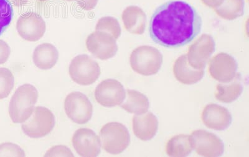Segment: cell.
Here are the masks:
<instances>
[{"instance_id": "obj_1", "label": "cell", "mask_w": 249, "mask_h": 157, "mask_svg": "<svg viewBox=\"0 0 249 157\" xmlns=\"http://www.w3.org/2000/svg\"><path fill=\"white\" fill-rule=\"evenodd\" d=\"M202 21L194 6L183 0L166 2L153 13L149 26L151 39L166 48L188 45L201 32Z\"/></svg>"}, {"instance_id": "obj_2", "label": "cell", "mask_w": 249, "mask_h": 157, "mask_svg": "<svg viewBox=\"0 0 249 157\" xmlns=\"http://www.w3.org/2000/svg\"><path fill=\"white\" fill-rule=\"evenodd\" d=\"M38 97L36 88L31 84H24L16 90L9 105V115L13 123L22 124L30 118Z\"/></svg>"}, {"instance_id": "obj_3", "label": "cell", "mask_w": 249, "mask_h": 157, "mask_svg": "<svg viewBox=\"0 0 249 157\" xmlns=\"http://www.w3.org/2000/svg\"><path fill=\"white\" fill-rule=\"evenodd\" d=\"M163 62V55L160 50L150 46H142L135 48L130 57L132 70L138 74L146 77L158 74Z\"/></svg>"}, {"instance_id": "obj_4", "label": "cell", "mask_w": 249, "mask_h": 157, "mask_svg": "<svg viewBox=\"0 0 249 157\" xmlns=\"http://www.w3.org/2000/svg\"><path fill=\"white\" fill-rule=\"evenodd\" d=\"M99 138L102 149L112 155L122 154L130 144V135L127 128L117 122L104 125L100 130Z\"/></svg>"}, {"instance_id": "obj_5", "label": "cell", "mask_w": 249, "mask_h": 157, "mask_svg": "<svg viewBox=\"0 0 249 157\" xmlns=\"http://www.w3.org/2000/svg\"><path fill=\"white\" fill-rule=\"evenodd\" d=\"M55 124V116L51 110L43 106H36L30 118L22 123L21 129L31 138H42L53 131Z\"/></svg>"}, {"instance_id": "obj_6", "label": "cell", "mask_w": 249, "mask_h": 157, "mask_svg": "<svg viewBox=\"0 0 249 157\" xmlns=\"http://www.w3.org/2000/svg\"><path fill=\"white\" fill-rule=\"evenodd\" d=\"M69 74L73 81L82 86H89L99 79L101 67L96 61L86 54L77 55L72 60Z\"/></svg>"}, {"instance_id": "obj_7", "label": "cell", "mask_w": 249, "mask_h": 157, "mask_svg": "<svg viewBox=\"0 0 249 157\" xmlns=\"http://www.w3.org/2000/svg\"><path fill=\"white\" fill-rule=\"evenodd\" d=\"M64 110L68 118L77 125H85L92 118L93 105L86 95L81 92L71 93L64 100Z\"/></svg>"}, {"instance_id": "obj_8", "label": "cell", "mask_w": 249, "mask_h": 157, "mask_svg": "<svg viewBox=\"0 0 249 157\" xmlns=\"http://www.w3.org/2000/svg\"><path fill=\"white\" fill-rule=\"evenodd\" d=\"M193 149L200 156L218 157L224 152V144L216 135L204 130L193 131L190 136Z\"/></svg>"}, {"instance_id": "obj_9", "label": "cell", "mask_w": 249, "mask_h": 157, "mask_svg": "<svg viewBox=\"0 0 249 157\" xmlns=\"http://www.w3.org/2000/svg\"><path fill=\"white\" fill-rule=\"evenodd\" d=\"M86 46L89 52L102 61L114 57L119 49L117 40L109 33L95 31L86 39Z\"/></svg>"}, {"instance_id": "obj_10", "label": "cell", "mask_w": 249, "mask_h": 157, "mask_svg": "<svg viewBox=\"0 0 249 157\" xmlns=\"http://www.w3.org/2000/svg\"><path fill=\"white\" fill-rule=\"evenodd\" d=\"M215 49L213 37L210 34L201 35L189 47L186 54L189 65L195 69H204Z\"/></svg>"}, {"instance_id": "obj_11", "label": "cell", "mask_w": 249, "mask_h": 157, "mask_svg": "<svg viewBox=\"0 0 249 157\" xmlns=\"http://www.w3.org/2000/svg\"><path fill=\"white\" fill-rule=\"evenodd\" d=\"M97 102L104 107L112 108L121 106L126 98L124 85L114 79H107L98 85L95 90Z\"/></svg>"}, {"instance_id": "obj_12", "label": "cell", "mask_w": 249, "mask_h": 157, "mask_svg": "<svg viewBox=\"0 0 249 157\" xmlns=\"http://www.w3.org/2000/svg\"><path fill=\"white\" fill-rule=\"evenodd\" d=\"M208 70L211 77L221 83L231 82L237 76V63L232 55L219 53L210 59Z\"/></svg>"}, {"instance_id": "obj_13", "label": "cell", "mask_w": 249, "mask_h": 157, "mask_svg": "<svg viewBox=\"0 0 249 157\" xmlns=\"http://www.w3.org/2000/svg\"><path fill=\"white\" fill-rule=\"evenodd\" d=\"M17 30L22 39L29 42H37L45 34L46 25L41 16L31 12L20 16L17 21Z\"/></svg>"}, {"instance_id": "obj_14", "label": "cell", "mask_w": 249, "mask_h": 157, "mask_svg": "<svg viewBox=\"0 0 249 157\" xmlns=\"http://www.w3.org/2000/svg\"><path fill=\"white\" fill-rule=\"evenodd\" d=\"M72 143L75 152L82 157H96L101 152L99 136L93 130L81 128L74 132Z\"/></svg>"}, {"instance_id": "obj_15", "label": "cell", "mask_w": 249, "mask_h": 157, "mask_svg": "<svg viewBox=\"0 0 249 157\" xmlns=\"http://www.w3.org/2000/svg\"><path fill=\"white\" fill-rule=\"evenodd\" d=\"M201 120L208 129L223 131L230 127L232 117L226 108L212 103L202 110Z\"/></svg>"}, {"instance_id": "obj_16", "label": "cell", "mask_w": 249, "mask_h": 157, "mask_svg": "<svg viewBox=\"0 0 249 157\" xmlns=\"http://www.w3.org/2000/svg\"><path fill=\"white\" fill-rule=\"evenodd\" d=\"M159 120L151 112L135 115L132 119L133 134L142 141L152 140L159 129Z\"/></svg>"}, {"instance_id": "obj_17", "label": "cell", "mask_w": 249, "mask_h": 157, "mask_svg": "<svg viewBox=\"0 0 249 157\" xmlns=\"http://www.w3.org/2000/svg\"><path fill=\"white\" fill-rule=\"evenodd\" d=\"M173 72L177 81L187 85L198 83L204 76V69H195L189 65L186 54L182 55L176 60Z\"/></svg>"}, {"instance_id": "obj_18", "label": "cell", "mask_w": 249, "mask_h": 157, "mask_svg": "<svg viewBox=\"0 0 249 157\" xmlns=\"http://www.w3.org/2000/svg\"><path fill=\"white\" fill-rule=\"evenodd\" d=\"M124 28L132 34H143L146 30L147 17L141 8L137 6H129L122 15Z\"/></svg>"}, {"instance_id": "obj_19", "label": "cell", "mask_w": 249, "mask_h": 157, "mask_svg": "<svg viewBox=\"0 0 249 157\" xmlns=\"http://www.w3.org/2000/svg\"><path fill=\"white\" fill-rule=\"evenodd\" d=\"M59 59V52L54 45L50 43L40 44L35 48L33 60L36 67L48 70L54 67Z\"/></svg>"}, {"instance_id": "obj_20", "label": "cell", "mask_w": 249, "mask_h": 157, "mask_svg": "<svg viewBox=\"0 0 249 157\" xmlns=\"http://www.w3.org/2000/svg\"><path fill=\"white\" fill-rule=\"evenodd\" d=\"M126 93L125 101L121 105L122 109L129 113L135 115L148 112L150 102L146 95L133 90H128Z\"/></svg>"}, {"instance_id": "obj_21", "label": "cell", "mask_w": 249, "mask_h": 157, "mask_svg": "<svg viewBox=\"0 0 249 157\" xmlns=\"http://www.w3.org/2000/svg\"><path fill=\"white\" fill-rule=\"evenodd\" d=\"M243 88L241 81L236 77L231 82L220 83L216 86L215 98L220 102L231 103L237 100L241 96Z\"/></svg>"}, {"instance_id": "obj_22", "label": "cell", "mask_w": 249, "mask_h": 157, "mask_svg": "<svg viewBox=\"0 0 249 157\" xmlns=\"http://www.w3.org/2000/svg\"><path fill=\"white\" fill-rule=\"evenodd\" d=\"M193 150L190 136L184 134L173 136L167 141L165 147L166 154L172 157L188 156Z\"/></svg>"}, {"instance_id": "obj_23", "label": "cell", "mask_w": 249, "mask_h": 157, "mask_svg": "<svg viewBox=\"0 0 249 157\" xmlns=\"http://www.w3.org/2000/svg\"><path fill=\"white\" fill-rule=\"evenodd\" d=\"M214 11L222 19L233 21L243 16L245 12V1L224 0L221 5L214 9Z\"/></svg>"}, {"instance_id": "obj_24", "label": "cell", "mask_w": 249, "mask_h": 157, "mask_svg": "<svg viewBox=\"0 0 249 157\" xmlns=\"http://www.w3.org/2000/svg\"><path fill=\"white\" fill-rule=\"evenodd\" d=\"M95 31H101L109 33L116 40L121 37L122 30L119 22L116 18L112 16H106L99 19Z\"/></svg>"}, {"instance_id": "obj_25", "label": "cell", "mask_w": 249, "mask_h": 157, "mask_svg": "<svg viewBox=\"0 0 249 157\" xmlns=\"http://www.w3.org/2000/svg\"><path fill=\"white\" fill-rule=\"evenodd\" d=\"M15 85V77L12 71L6 68H0V99L10 95Z\"/></svg>"}, {"instance_id": "obj_26", "label": "cell", "mask_w": 249, "mask_h": 157, "mask_svg": "<svg viewBox=\"0 0 249 157\" xmlns=\"http://www.w3.org/2000/svg\"><path fill=\"white\" fill-rule=\"evenodd\" d=\"M14 15L12 4L9 0H0V35L10 26Z\"/></svg>"}, {"instance_id": "obj_27", "label": "cell", "mask_w": 249, "mask_h": 157, "mask_svg": "<svg viewBox=\"0 0 249 157\" xmlns=\"http://www.w3.org/2000/svg\"><path fill=\"white\" fill-rule=\"evenodd\" d=\"M24 150L19 146L11 142L0 145V157H25Z\"/></svg>"}, {"instance_id": "obj_28", "label": "cell", "mask_w": 249, "mask_h": 157, "mask_svg": "<svg viewBox=\"0 0 249 157\" xmlns=\"http://www.w3.org/2000/svg\"><path fill=\"white\" fill-rule=\"evenodd\" d=\"M44 157H74V154L71 150L64 145H56L51 147L46 152Z\"/></svg>"}, {"instance_id": "obj_29", "label": "cell", "mask_w": 249, "mask_h": 157, "mask_svg": "<svg viewBox=\"0 0 249 157\" xmlns=\"http://www.w3.org/2000/svg\"><path fill=\"white\" fill-rule=\"evenodd\" d=\"M11 54V50L8 44L0 40V65L8 61Z\"/></svg>"}, {"instance_id": "obj_30", "label": "cell", "mask_w": 249, "mask_h": 157, "mask_svg": "<svg viewBox=\"0 0 249 157\" xmlns=\"http://www.w3.org/2000/svg\"><path fill=\"white\" fill-rule=\"evenodd\" d=\"M98 1L99 0H77V3L82 10L90 11L95 8Z\"/></svg>"}, {"instance_id": "obj_31", "label": "cell", "mask_w": 249, "mask_h": 157, "mask_svg": "<svg viewBox=\"0 0 249 157\" xmlns=\"http://www.w3.org/2000/svg\"><path fill=\"white\" fill-rule=\"evenodd\" d=\"M201 1L202 3L207 7L214 10L221 6L224 0H201Z\"/></svg>"}, {"instance_id": "obj_32", "label": "cell", "mask_w": 249, "mask_h": 157, "mask_svg": "<svg viewBox=\"0 0 249 157\" xmlns=\"http://www.w3.org/2000/svg\"><path fill=\"white\" fill-rule=\"evenodd\" d=\"M12 1L16 6H18L24 5V4L28 3L29 0H12Z\"/></svg>"}, {"instance_id": "obj_33", "label": "cell", "mask_w": 249, "mask_h": 157, "mask_svg": "<svg viewBox=\"0 0 249 157\" xmlns=\"http://www.w3.org/2000/svg\"><path fill=\"white\" fill-rule=\"evenodd\" d=\"M37 1L44 2V1H48V0H37Z\"/></svg>"}, {"instance_id": "obj_34", "label": "cell", "mask_w": 249, "mask_h": 157, "mask_svg": "<svg viewBox=\"0 0 249 157\" xmlns=\"http://www.w3.org/2000/svg\"><path fill=\"white\" fill-rule=\"evenodd\" d=\"M65 1H76V0H65Z\"/></svg>"}]
</instances>
